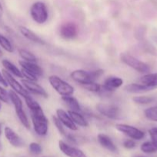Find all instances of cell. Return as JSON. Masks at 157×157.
Returning <instances> with one entry per match:
<instances>
[{
    "instance_id": "6da1fadb",
    "label": "cell",
    "mask_w": 157,
    "mask_h": 157,
    "mask_svg": "<svg viewBox=\"0 0 157 157\" xmlns=\"http://www.w3.org/2000/svg\"><path fill=\"white\" fill-rule=\"evenodd\" d=\"M24 98L26 105L30 110L31 119L34 130L38 136H46L49 130V122L46 117L45 116L42 108L37 101L30 97V95H27Z\"/></svg>"
},
{
    "instance_id": "7a4b0ae2",
    "label": "cell",
    "mask_w": 157,
    "mask_h": 157,
    "mask_svg": "<svg viewBox=\"0 0 157 157\" xmlns=\"http://www.w3.org/2000/svg\"><path fill=\"white\" fill-rule=\"evenodd\" d=\"M103 75V71L102 69L92 71H86L84 70H75L71 73V78L78 84H82L86 82L95 81L99 77Z\"/></svg>"
},
{
    "instance_id": "3957f363",
    "label": "cell",
    "mask_w": 157,
    "mask_h": 157,
    "mask_svg": "<svg viewBox=\"0 0 157 157\" xmlns=\"http://www.w3.org/2000/svg\"><path fill=\"white\" fill-rule=\"evenodd\" d=\"M49 82L52 88L61 96H69L74 93V87L69 83L66 82L59 77L52 75L49 78Z\"/></svg>"
},
{
    "instance_id": "277c9868",
    "label": "cell",
    "mask_w": 157,
    "mask_h": 157,
    "mask_svg": "<svg viewBox=\"0 0 157 157\" xmlns=\"http://www.w3.org/2000/svg\"><path fill=\"white\" fill-rule=\"evenodd\" d=\"M120 58L124 64L139 73L147 74L150 71V67L147 64L137 59L136 58L129 55V54L122 53L120 55Z\"/></svg>"
},
{
    "instance_id": "5b68a950",
    "label": "cell",
    "mask_w": 157,
    "mask_h": 157,
    "mask_svg": "<svg viewBox=\"0 0 157 157\" xmlns=\"http://www.w3.org/2000/svg\"><path fill=\"white\" fill-rule=\"evenodd\" d=\"M30 15L33 21L38 24L46 22L49 17V12L46 4L42 2L33 3L30 8Z\"/></svg>"
},
{
    "instance_id": "8992f818",
    "label": "cell",
    "mask_w": 157,
    "mask_h": 157,
    "mask_svg": "<svg viewBox=\"0 0 157 157\" xmlns=\"http://www.w3.org/2000/svg\"><path fill=\"white\" fill-rule=\"evenodd\" d=\"M115 128L118 131L121 132L123 134L126 135L131 139L135 140H140L145 137V133L139 129L133 127V126L128 125V124H118L115 125Z\"/></svg>"
},
{
    "instance_id": "52a82bcc",
    "label": "cell",
    "mask_w": 157,
    "mask_h": 157,
    "mask_svg": "<svg viewBox=\"0 0 157 157\" xmlns=\"http://www.w3.org/2000/svg\"><path fill=\"white\" fill-rule=\"evenodd\" d=\"M99 113L106 117L112 120H116L120 116V109L114 104L100 103L96 105Z\"/></svg>"
},
{
    "instance_id": "ba28073f",
    "label": "cell",
    "mask_w": 157,
    "mask_h": 157,
    "mask_svg": "<svg viewBox=\"0 0 157 157\" xmlns=\"http://www.w3.org/2000/svg\"><path fill=\"white\" fill-rule=\"evenodd\" d=\"M78 27L75 23L67 21L61 25L59 28V35L65 39H73L78 35Z\"/></svg>"
},
{
    "instance_id": "9c48e42d",
    "label": "cell",
    "mask_w": 157,
    "mask_h": 157,
    "mask_svg": "<svg viewBox=\"0 0 157 157\" xmlns=\"http://www.w3.org/2000/svg\"><path fill=\"white\" fill-rule=\"evenodd\" d=\"M2 75L3 77H4L5 79H6L7 84L12 87V90H13L14 91L16 92L17 94H20L21 96H22L23 98H25V97L27 96V95H29V91H28V90H26L18 81H17L16 80L13 78L12 74H10L6 70H2Z\"/></svg>"
},
{
    "instance_id": "30bf717a",
    "label": "cell",
    "mask_w": 157,
    "mask_h": 157,
    "mask_svg": "<svg viewBox=\"0 0 157 157\" xmlns=\"http://www.w3.org/2000/svg\"><path fill=\"white\" fill-rule=\"evenodd\" d=\"M22 84H23L25 88L29 92L34 94L39 95L45 98H48V94L46 93V90L42 86L37 84L35 81H29V80H22Z\"/></svg>"
},
{
    "instance_id": "8fae6325",
    "label": "cell",
    "mask_w": 157,
    "mask_h": 157,
    "mask_svg": "<svg viewBox=\"0 0 157 157\" xmlns=\"http://www.w3.org/2000/svg\"><path fill=\"white\" fill-rule=\"evenodd\" d=\"M58 147H59L60 150L66 156L69 157H87L82 150L72 147V146H69V144H66L62 140L58 142Z\"/></svg>"
},
{
    "instance_id": "7c38bea8",
    "label": "cell",
    "mask_w": 157,
    "mask_h": 157,
    "mask_svg": "<svg viewBox=\"0 0 157 157\" xmlns=\"http://www.w3.org/2000/svg\"><path fill=\"white\" fill-rule=\"evenodd\" d=\"M56 115L58 120L63 124V126L67 127L69 130H73V131L78 130V127H77L76 124L73 122V121L70 117L69 113H66L64 110H62V109H58L56 110Z\"/></svg>"
},
{
    "instance_id": "4fadbf2b",
    "label": "cell",
    "mask_w": 157,
    "mask_h": 157,
    "mask_svg": "<svg viewBox=\"0 0 157 157\" xmlns=\"http://www.w3.org/2000/svg\"><path fill=\"white\" fill-rule=\"evenodd\" d=\"M5 136L9 142V144L13 147H22L24 146L25 144L23 140L10 127H6L5 128Z\"/></svg>"
},
{
    "instance_id": "5bb4252c",
    "label": "cell",
    "mask_w": 157,
    "mask_h": 157,
    "mask_svg": "<svg viewBox=\"0 0 157 157\" xmlns=\"http://www.w3.org/2000/svg\"><path fill=\"white\" fill-rule=\"evenodd\" d=\"M123 84V80L121 78L119 77L112 76L107 78L105 80L104 83H103V88L104 91L106 92H112L115 89L119 88L121 87Z\"/></svg>"
},
{
    "instance_id": "9a60e30c",
    "label": "cell",
    "mask_w": 157,
    "mask_h": 157,
    "mask_svg": "<svg viewBox=\"0 0 157 157\" xmlns=\"http://www.w3.org/2000/svg\"><path fill=\"white\" fill-rule=\"evenodd\" d=\"M19 31L21 32L22 35L25 37V38H27L29 41H32V42L38 43L40 44H45L46 42L42 39L41 38L38 36L35 33H34L32 30H30L28 28L25 27V26H19Z\"/></svg>"
},
{
    "instance_id": "2e32d148",
    "label": "cell",
    "mask_w": 157,
    "mask_h": 157,
    "mask_svg": "<svg viewBox=\"0 0 157 157\" xmlns=\"http://www.w3.org/2000/svg\"><path fill=\"white\" fill-rule=\"evenodd\" d=\"M125 90L129 93L141 94L154 90L152 87L143 84H129L125 87Z\"/></svg>"
},
{
    "instance_id": "e0dca14e",
    "label": "cell",
    "mask_w": 157,
    "mask_h": 157,
    "mask_svg": "<svg viewBox=\"0 0 157 157\" xmlns=\"http://www.w3.org/2000/svg\"><path fill=\"white\" fill-rule=\"evenodd\" d=\"M18 64H20L22 68H24L26 69V70L32 72V73L37 75L38 77H40L42 75V69L38 64H35V63L29 62V61H26L22 60V61H18Z\"/></svg>"
},
{
    "instance_id": "ac0fdd59",
    "label": "cell",
    "mask_w": 157,
    "mask_h": 157,
    "mask_svg": "<svg viewBox=\"0 0 157 157\" xmlns=\"http://www.w3.org/2000/svg\"><path fill=\"white\" fill-rule=\"evenodd\" d=\"M97 138H98V140L99 144H101V146H103L106 150H109L111 152L117 151L116 147H115L114 143L112 142V140L110 139L109 136L104 134V133H99L98 136H97Z\"/></svg>"
},
{
    "instance_id": "d6986e66",
    "label": "cell",
    "mask_w": 157,
    "mask_h": 157,
    "mask_svg": "<svg viewBox=\"0 0 157 157\" xmlns=\"http://www.w3.org/2000/svg\"><path fill=\"white\" fill-rule=\"evenodd\" d=\"M140 84H145L153 89L157 88V73H147L139 79Z\"/></svg>"
},
{
    "instance_id": "ffe728a7",
    "label": "cell",
    "mask_w": 157,
    "mask_h": 157,
    "mask_svg": "<svg viewBox=\"0 0 157 157\" xmlns=\"http://www.w3.org/2000/svg\"><path fill=\"white\" fill-rule=\"evenodd\" d=\"M68 113H69L70 117L72 118L73 122L75 123L76 125H78L79 127H86L89 126V124H88V122L86 121V120L85 119L84 117H83L81 113H78V112L69 110V111H68Z\"/></svg>"
},
{
    "instance_id": "44dd1931",
    "label": "cell",
    "mask_w": 157,
    "mask_h": 157,
    "mask_svg": "<svg viewBox=\"0 0 157 157\" xmlns=\"http://www.w3.org/2000/svg\"><path fill=\"white\" fill-rule=\"evenodd\" d=\"M2 64L3 67L6 68V70L7 71H9L10 74L15 75V76H16L17 78H23L21 70H19V69L15 65V64H12V63L11 62V61H9V60H6V59L2 60Z\"/></svg>"
},
{
    "instance_id": "7402d4cb",
    "label": "cell",
    "mask_w": 157,
    "mask_h": 157,
    "mask_svg": "<svg viewBox=\"0 0 157 157\" xmlns=\"http://www.w3.org/2000/svg\"><path fill=\"white\" fill-rule=\"evenodd\" d=\"M62 100L71 109V110H74V111L77 112L81 110V107H80L79 103L77 101V99H75V98L72 97V95H69V96H62Z\"/></svg>"
},
{
    "instance_id": "603a6c76",
    "label": "cell",
    "mask_w": 157,
    "mask_h": 157,
    "mask_svg": "<svg viewBox=\"0 0 157 157\" xmlns=\"http://www.w3.org/2000/svg\"><path fill=\"white\" fill-rule=\"evenodd\" d=\"M18 54H19L20 57L22 58L23 61H29V62H37V58L32 53V52H29L25 49H19L18 50Z\"/></svg>"
},
{
    "instance_id": "cb8c5ba5",
    "label": "cell",
    "mask_w": 157,
    "mask_h": 157,
    "mask_svg": "<svg viewBox=\"0 0 157 157\" xmlns=\"http://www.w3.org/2000/svg\"><path fill=\"white\" fill-rule=\"evenodd\" d=\"M141 150L145 153H153L157 152V144L152 141H147L141 145Z\"/></svg>"
},
{
    "instance_id": "d4e9b609",
    "label": "cell",
    "mask_w": 157,
    "mask_h": 157,
    "mask_svg": "<svg viewBox=\"0 0 157 157\" xmlns=\"http://www.w3.org/2000/svg\"><path fill=\"white\" fill-rule=\"evenodd\" d=\"M145 117L149 121L157 122V106L150 107L144 110Z\"/></svg>"
},
{
    "instance_id": "484cf974",
    "label": "cell",
    "mask_w": 157,
    "mask_h": 157,
    "mask_svg": "<svg viewBox=\"0 0 157 157\" xmlns=\"http://www.w3.org/2000/svg\"><path fill=\"white\" fill-rule=\"evenodd\" d=\"M0 46L9 53H12L14 52V48L11 44L10 41L2 34H0Z\"/></svg>"
},
{
    "instance_id": "4316f807",
    "label": "cell",
    "mask_w": 157,
    "mask_h": 157,
    "mask_svg": "<svg viewBox=\"0 0 157 157\" xmlns=\"http://www.w3.org/2000/svg\"><path fill=\"white\" fill-rule=\"evenodd\" d=\"M83 88L86 90H89L91 92H99L101 91V86L99 84H96L94 81H91V82H86L84 84H80Z\"/></svg>"
},
{
    "instance_id": "83f0119b",
    "label": "cell",
    "mask_w": 157,
    "mask_h": 157,
    "mask_svg": "<svg viewBox=\"0 0 157 157\" xmlns=\"http://www.w3.org/2000/svg\"><path fill=\"white\" fill-rule=\"evenodd\" d=\"M132 101L137 104H149L155 101V98L149 96H138L132 98Z\"/></svg>"
},
{
    "instance_id": "f1b7e54d",
    "label": "cell",
    "mask_w": 157,
    "mask_h": 157,
    "mask_svg": "<svg viewBox=\"0 0 157 157\" xmlns=\"http://www.w3.org/2000/svg\"><path fill=\"white\" fill-rule=\"evenodd\" d=\"M52 121H53V123L54 124H55V127H56V129L58 130V133H60L61 135H62V136H66V130H65L64 127H63V124H62L61 121L58 120V118L57 117H52Z\"/></svg>"
},
{
    "instance_id": "f546056e",
    "label": "cell",
    "mask_w": 157,
    "mask_h": 157,
    "mask_svg": "<svg viewBox=\"0 0 157 157\" xmlns=\"http://www.w3.org/2000/svg\"><path fill=\"white\" fill-rule=\"evenodd\" d=\"M21 71H22V74L23 78H27L26 80H29V81H38V77L37 76V75H34V74L32 73V72L26 70V69L24 68H22Z\"/></svg>"
},
{
    "instance_id": "4dcf8cb0",
    "label": "cell",
    "mask_w": 157,
    "mask_h": 157,
    "mask_svg": "<svg viewBox=\"0 0 157 157\" xmlns=\"http://www.w3.org/2000/svg\"><path fill=\"white\" fill-rule=\"evenodd\" d=\"M29 150L32 153L35 155H38L42 153V149L41 146L38 144H36V143H32L29 145Z\"/></svg>"
},
{
    "instance_id": "1f68e13d",
    "label": "cell",
    "mask_w": 157,
    "mask_h": 157,
    "mask_svg": "<svg viewBox=\"0 0 157 157\" xmlns=\"http://www.w3.org/2000/svg\"><path fill=\"white\" fill-rule=\"evenodd\" d=\"M0 101L4 103H9V93L1 86H0Z\"/></svg>"
},
{
    "instance_id": "d6a6232c",
    "label": "cell",
    "mask_w": 157,
    "mask_h": 157,
    "mask_svg": "<svg viewBox=\"0 0 157 157\" xmlns=\"http://www.w3.org/2000/svg\"><path fill=\"white\" fill-rule=\"evenodd\" d=\"M149 133L152 142L157 144V127H153L149 130Z\"/></svg>"
},
{
    "instance_id": "836d02e7",
    "label": "cell",
    "mask_w": 157,
    "mask_h": 157,
    "mask_svg": "<svg viewBox=\"0 0 157 157\" xmlns=\"http://www.w3.org/2000/svg\"><path fill=\"white\" fill-rule=\"evenodd\" d=\"M123 146L126 149H132L135 147V143L132 140H126L123 143Z\"/></svg>"
},
{
    "instance_id": "e575fe53",
    "label": "cell",
    "mask_w": 157,
    "mask_h": 157,
    "mask_svg": "<svg viewBox=\"0 0 157 157\" xmlns=\"http://www.w3.org/2000/svg\"><path fill=\"white\" fill-rule=\"evenodd\" d=\"M151 37H152V40H153V41L157 44V29H152V32H151Z\"/></svg>"
},
{
    "instance_id": "d590c367",
    "label": "cell",
    "mask_w": 157,
    "mask_h": 157,
    "mask_svg": "<svg viewBox=\"0 0 157 157\" xmlns=\"http://www.w3.org/2000/svg\"><path fill=\"white\" fill-rule=\"evenodd\" d=\"M2 15V6L1 3H0V16Z\"/></svg>"
},
{
    "instance_id": "8d00e7d4",
    "label": "cell",
    "mask_w": 157,
    "mask_h": 157,
    "mask_svg": "<svg viewBox=\"0 0 157 157\" xmlns=\"http://www.w3.org/2000/svg\"><path fill=\"white\" fill-rule=\"evenodd\" d=\"M2 55H3L2 52V50H1V49H0V58H1V57L2 56Z\"/></svg>"
},
{
    "instance_id": "74e56055",
    "label": "cell",
    "mask_w": 157,
    "mask_h": 157,
    "mask_svg": "<svg viewBox=\"0 0 157 157\" xmlns=\"http://www.w3.org/2000/svg\"><path fill=\"white\" fill-rule=\"evenodd\" d=\"M1 133H2V125L1 124H0V135H1Z\"/></svg>"
},
{
    "instance_id": "f35d334b",
    "label": "cell",
    "mask_w": 157,
    "mask_h": 157,
    "mask_svg": "<svg viewBox=\"0 0 157 157\" xmlns=\"http://www.w3.org/2000/svg\"><path fill=\"white\" fill-rule=\"evenodd\" d=\"M2 150V144H1V143H0V150Z\"/></svg>"
},
{
    "instance_id": "ab89813d",
    "label": "cell",
    "mask_w": 157,
    "mask_h": 157,
    "mask_svg": "<svg viewBox=\"0 0 157 157\" xmlns=\"http://www.w3.org/2000/svg\"><path fill=\"white\" fill-rule=\"evenodd\" d=\"M2 107V104H1V101H0V109H1Z\"/></svg>"
},
{
    "instance_id": "60d3db41",
    "label": "cell",
    "mask_w": 157,
    "mask_h": 157,
    "mask_svg": "<svg viewBox=\"0 0 157 157\" xmlns=\"http://www.w3.org/2000/svg\"><path fill=\"white\" fill-rule=\"evenodd\" d=\"M134 157H144V156H134Z\"/></svg>"
},
{
    "instance_id": "b9f144b4",
    "label": "cell",
    "mask_w": 157,
    "mask_h": 157,
    "mask_svg": "<svg viewBox=\"0 0 157 157\" xmlns=\"http://www.w3.org/2000/svg\"><path fill=\"white\" fill-rule=\"evenodd\" d=\"M43 157H50V156H43Z\"/></svg>"
}]
</instances>
